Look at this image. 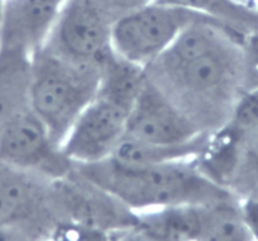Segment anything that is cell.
Wrapping results in <instances>:
<instances>
[{"mask_svg": "<svg viewBox=\"0 0 258 241\" xmlns=\"http://www.w3.org/2000/svg\"><path fill=\"white\" fill-rule=\"evenodd\" d=\"M253 7H254L255 11L258 12V0H254V3H253Z\"/></svg>", "mask_w": 258, "mask_h": 241, "instance_id": "24", "label": "cell"}, {"mask_svg": "<svg viewBox=\"0 0 258 241\" xmlns=\"http://www.w3.org/2000/svg\"><path fill=\"white\" fill-rule=\"evenodd\" d=\"M195 23L224 26L199 12L173 4L151 2L114 23L111 46L118 56L146 67L158 58L187 27Z\"/></svg>", "mask_w": 258, "mask_h": 241, "instance_id": "4", "label": "cell"}, {"mask_svg": "<svg viewBox=\"0 0 258 241\" xmlns=\"http://www.w3.org/2000/svg\"><path fill=\"white\" fill-rule=\"evenodd\" d=\"M132 109L99 95L86 106L62 144L74 163H94L110 158L124 138Z\"/></svg>", "mask_w": 258, "mask_h": 241, "instance_id": "9", "label": "cell"}, {"mask_svg": "<svg viewBox=\"0 0 258 241\" xmlns=\"http://www.w3.org/2000/svg\"><path fill=\"white\" fill-rule=\"evenodd\" d=\"M4 4H6V0H0V21H2V17H3Z\"/></svg>", "mask_w": 258, "mask_h": 241, "instance_id": "23", "label": "cell"}, {"mask_svg": "<svg viewBox=\"0 0 258 241\" xmlns=\"http://www.w3.org/2000/svg\"><path fill=\"white\" fill-rule=\"evenodd\" d=\"M29 52L0 46V131L16 114L29 106Z\"/></svg>", "mask_w": 258, "mask_h": 241, "instance_id": "13", "label": "cell"}, {"mask_svg": "<svg viewBox=\"0 0 258 241\" xmlns=\"http://www.w3.org/2000/svg\"><path fill=\"white\" fill-rule=\"evenodd\" d=\"M195 241H253L243 215L242 198L235 196L200 206Z\"/></svg>", "mask_w": 258, "mask_h": 241, "instance_id": "14", "label": "cell"}, {"mask_svg": "<svg viewBox=\"0 0 258 241\" xmlns=\"http://www.w3.org/2000/svg\"><path fill=\"white\" fill-rule=\"evenodd\" d=\"M118 241H167L156 233L155 231L150 230V228L145 227V226L137 223L133 227L128 228V230L123 231L119 237Z\"/></svg>", "mask_w": 258, "mask_h": 241, "instance_id": "21", "label": "cell"}, {"mask_svg": "<svg viewBox=\"0 0 258 241\" xmlns=\"http://www.w3.org/2000/svg\"><path fill=\"white\" fill-rule=\"evenodd\" d=\"M242 210L253 241H258V197L243 198Z\"/></svg>", "mask_w": 258, "mask_h": 241, "instance_id": "20", "label": "cell"}, {"mask_svg": "<svg viewBox=\"0 0 258 241\" xmlns=\"http://www.w3.org/2000/svg\"><path fill=\"white\" fill-rule=\"evenodd\" d=\"M0 162L49 181L68 177L75 167L29 106L0 131Z\"/></svg>", "mask_w": 258, "mask_h": 241, "instance_id": "6", "label": "cell"}, {"mask_svg": "<svg viewBox=\"0 0 258 241\" xmlns=\"http://www.w3.org/2000/svg\"><path fill=\"white\" fill-rule=\"evenodd\" d=\"M258 125V86L247 89L235 103L225 128L242 138L252 128Z\"/></svg>", "mask_w": 258, "mask_h": 241, "instance_id": "17", "label": "cell"}, {"mask_svg": "<svg viewBox=\"0 0 258 241\" xmlns=\"http://www.w3.org/2000/svg\"><path fill=\"white\" fill-rule=\"evenodd\" d=\"M64 0H6L0 46L33 53L46 43Z\"/></svg>", "mask_w": 258, "mask_h": 241, "instance_id": "11", "label": "cell"}, {"mask_svg": "<svg viewBox=\"0 0 258 241\" xmlns=\"http://www.w3.org/2000/svg\"><path fill=\"white\" fill-rule=\"evenodd\" d=\"M228 190L239 198L258 197V125L243 134Z\"/></svg>", "mask_w": 258, "mask_h": 241, "instance_id": "16", "label": "cell"}, {"mask_svg": "<svg viewBox=\"0 0 258 241\" xmlns=\"http://www.w3.org/2000/svg\"><path fill=\"white\" fill-rule=\"evenodd\" d=\"M0 241H28L16 231L0 227Z\"/></svg>", "mask_w": 258, "mask_h": 241, "instance_id": "22", "label": "cell"}, {"mask_svg": "<svg viewBox=\"0 0 258 241\" xmlns=\"http://www.w3.org/2000/svg\"><path fill=\"white\" fill-rule=\"evenodd\" d=\"M163 4L183 7L199 12L224 26L229 27L243 37L258 29V12L240 0H153Z\"/></svg>", "mask_w": 258, "mask_h": 241, "instance_id": "15", "label": "cell"}, {"mask_svg": "<svg viewBox=\"0 0 258 241\" xmlns=\"http://www.w3.org/2000/svg\"><path fill=\"white\" fill-rule=\"evenodd\" d=\"M101 66L78 63L42 46L31 56L29 108L62 146L100 84Z\"/></svg>", "mask_w": 258, "mask_h": 241, "instance_id": "3", "label": "cell"}, {"mask_svg": "<svg viewBox=\"0 0 258 241\" xmlns=\"http://www.w3.org/2000/svg\"><path fill=\"white\" fill-rule=\"evenodd\" d=\"M52 200L62 223L121 232L138 223V213L74 171L52 181Z\"/></svg>", "mask_w": 258, "mask_h": 241, "instance_id": "8", "label": "cell"}, {"mask_svg": "<svg viewBox=\"0 0 258 241\" xmlns=\"http://www.w3.org/2000/svg\"><path fill=\"white\" fill-rule=\"evenodd\" d=\"M52 181L0 162V227L28 241H43L62 223L53 200Z\"/></svg>", "mask_w": 258, "mask_h": 241, "instance_id": "5", "label": "cell"}, {"mask_svg": "<svg viewBox=\"0 0 258 241\" xmlns=\"http://www.w3.org/2000/svg\"><path fill=\"white\" fill-rule=\"evenodd\" d=\"M56 232L63 241H118L121 232H109L75 223H61Z\"/></svg>", "mask_w": 258, "mask_h": 241, "instance_id": "18", "label": "cell"}, {"mask_svg": "<svg viewBox=\"0 0 258 241\" xmlns=\"http://www.w3.org/2000/svg\"><path fill=\"white\" fill-rule=\"evenodd\" d=\"M75 171L137 213L171 206L208 205L237 196L205 176L197 159L128 166L106 158L100 162L75 163Z\"/></svg>", "mask_w": 258, "mask_h": 241, "instance_id": "2", "label": "cell"}, {"mask_svg": "<svg viewBox=\"0 0 258 241\" xmlns=\"http://www.w3.org/2000/svg\"><path fill=\"white\" fill-rule=\"evenodd\" d=\"M148 78L203 131L219 130L247 90L243 44L220 33L191 53L165 51L145 67Z\"/></svg>", "mask_w": 258, "mask_h": 241, "instance_id": "1", "label": "cell"}, {"mask_svg": "<svg viewBox=\"0 0 258 241\" xmlns=\"http://www.w3.org/2000/svg\"><path fill=\"white\" fill-rule=\"evenodd\" d=\"M115 23L126 14L138 11L153 0H90Z\"/></svg>", "mask_w": 258, "mask_h": 241, "instance_id": "19", "label": "cell"}, {"mask_svg": "<svg viewBox=\"0 0 258 241\" xmlns=\"http://www.w3.org/2000/svg\"><path fill=\"white\" fill-rule=\"evenodd\" d=\"M212 133L203 131L192 139L173 144L146 143L124 136L110 158L128 166H157L198 159L207 149Z\"/></svg>", "mask_w": 258, "mask_h": 241, "instance_id": "12", "label": "cell"}, {"mask_svg": "<svg viewBox=\"0 0 258 241\" xmlns=\"http://www.w3.org/2000/svg\"><path fill=\"white\" fill-rule=\"evenodd\" d=\"M147 76V74H146ZM203 133L148 77L133 105L124 136L146 143L173 144Z\"/></svg>", "mask_w": 258, "mask_h": 241, "instance_id": "10", "label": "cell"}, {"mask_svg": "<svg viewBox=\"0 0 258 241\" xmlns=\"http://www.w3.org/2000/svg\"><path fill=\"white\" fill-rule=\"evenodd\" d=\"M113 26L90 0H64L43 47L78 63L101 66L114 51Z\"/></svg>", "mask_w": 258, "mask_h": 241, "instance_id": "7", "label": "cell"}]
</instances>
